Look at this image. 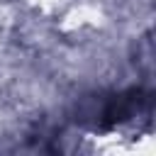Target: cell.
<instances>
[{
    "mask_svg": "<svg viewBox=\"0 0 156 156\" xmlns=\"http://www.w3.org/2000/svg\"><path fill=\"white\" fill-rule=\"evenodd\" d=\"M154 93L141 85L93 90L80 95L71 110L68 119L73 127L90 134H110L122 127H129L139 119H151L154 115Z\"/></svg>",
    "mask_w": 156,
    "mask_h": 156,
    "instance_id": "cell-1",
    "label": "cell"
}]
</instances>
